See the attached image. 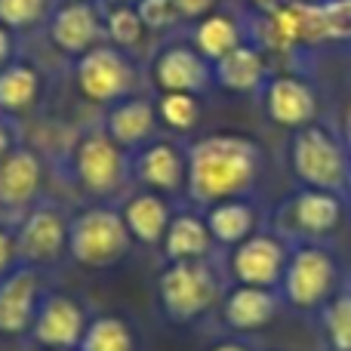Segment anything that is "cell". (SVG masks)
I'll use <instances>...</instances> for the list:
<instances>
[{
    "mask_svg": "<svg viewBox=\"0 0 351 351\" xmlns=\"http://www.w3.org/2000/svg\"><path fill=\"white\" fill-rule=\"evenodd\" d=\"M185 200L197 210L231 197H256L265 179V148L247 133H204L188 139Z\"/></svg>",
    "mask_w": 351,
    "mask_h": 351,
    "instance_id": "6da1fadb",
    "label": "cell"
},
{
    "mask_svg": "<svg viewBox=\"0 0 351 351\" xmlns=\"http://www.w3.org/2000/svg\"><path fill=\"white\" fill-rule=\"evenodd\" d=\"M59 167L68 185L86 200V204H121L133 185V164L130 152H123L102 123L80 127L62 148Z\"/></svg>",
    "mask_w": 351,
    "mask_h": 351,
    "instance_id": "7a4b0ae2",
    "label": "cell"
},
{
    "mask_svg": "<svg viewBox=\"0 0 351 351\" xmlns=\"http://www.w3.org/2000/svg\"><path fill=\"white\" fill-rule=\"evenodd\" d=\"M228 278L222 256L200 262H167L158 274V305L170 324H194L219 308Z\"/></svg>",
    "mask_w": 351,
    "mask_h": 351,
    "instance_id": "3957f363",
    "label": "cell"
},
{
    "mask_svg": "<svg viewBox=\"0 0 351 351\" xmlns=\"http://www.w3.org/2000/svg\"><path fill=\"white\" fill-rule=\"evenodd\" d=\"M133 237L127 231V222L121 216V204H84L77 213H71L68 228V259L90 271L121 265L133 250Z\"/></svg>",
    "mask_w": 351,
    "mask_h": 351,
    "instance_id": "277c9868",
    "label": "cell"
},
{
    "mask_svg": "<svg viewBox=\"0 0 351 351\" xmlns=\"http://www.w3.org/2000/svg\"><path fill=\"white\" fill-rule=\"evenodd\" d=\"M342 287V268L330 243H293L278 296L296 315H317Z\"/></svg>",
    "mask_w": 351,
    "mask_h": 351,
    "instance_id": "5b68a950",
    "label": "cell"
},
{
    "mask_svg": "<svg viewBox=\"0 0 351 351\" xmlns=\"http://www.w3.org/2000/svg\"><path fill=\"white\" fill-rule=\"evenodd\" d=\"M290 170L296 176L299 188H321V191L346 194V182L351 170V154L339 133L327 123L315 121L308 127H299L287 142Z\"/></svg>",
    "mask_w": 351,
    "mask_h": 351,
    "instance_id": "8992f818",
    "label": "cell"
},
{
    "mask_svg": "<svg viewBox=\"0 0 351 351\" xmlns=\"http://www.w3.org/2000/svg\"><path fill=\"white\" fill-rule=\"evenodd\" d=\"M250 22V40L268 56V59H293V56L327 43V22L324 6L284 0L271 12H253Z\"/></svg>",
    "mask_w": 351,
    "mask_h": 351,
    "instance_id": "52a82bcc",
    "label": "cell"
},
{
    "mask_svg": "<svg viewBox=\"0 0 351 351\" xmlns=\"http://www.w3.org/2000/svg\"><path fill=\"white\" fill-rule=\"evenodd\" d=\"M142 77L145 71H142L139 59L111 43H99V47L86 49L84 56L71 59L74 90L84 102L99 105V108H108L121 99L142 93V84H145Z\"/></svg>",
    "mask_w": 351,
    "mask_h": 351,
    "instance_id": "ba28073f",
    "label": "cell"
},
{
    "mask_svg": "<svg viewBox=\"0 0 351 351\" xmlns=\"http://www.w3.org/2000/svg\"><path fill=\"white\" fill-rule=\"evenodd\" d=\"M348 219L346 194L321 188H296L280 210L278 231L290 243H330Z\"/></svg>",
    "mask_w": 351,
    "mask_h": 351,
    "instance_id": "9c48e42d",
    "label": "cell"
},
{
    "mask_svg": "<svg viewBox=\"0 0 351 351\" xmlns=\"http://www.w3.org/2000/svg\"><path fill=\"white\" fill-rule=\"evenodd\" d=\"M68 228L71 213L53 197H43L16 222L19 262L31 268H59L68 259Z\"/></svg>",
    "mask_w": 351,
    "mask_h": 351,
    "instance_id": "30bf717a",
    "label": "cell"
},
{
    "mask_svg": "<svg viewBox=\"0 0 351 351\" xmlns=\"http://www.w3.org/2000/svg\"><path fill=\"white\" fill-rule=\"evenodd\" d=\"M148 84L158 93H194V96H210L216 90L213 65L194 49V43L185 37L170 34L164 43L148 53L145 65Z\"/></svg>",
    "mask_w": 351,
    "mask_h": 351,
    "instance_id": "8fae6325",
    "label": "cell"
},
{
    "mask_svg": "<svg viewBox=\"0 0 351 351\" xmlns=\"http://www.w3.org/2000/svg\"><path fill=\"white\" fill-rule=\"evenodd\" d=\"M290 250H293V243L278 228H271V231L259 228L243 243L225 250V259H222L225 278H228V284L278 290L280 278H284L287 259H290Z\"/></svg>",
    "mask_w": 351,
    "mask_h": 351,
    "instance_id": "7c38bea8",
    "label": "cell"
},
{
    "mask_svg": "<svg viewBox=\"0 0 351 351\" xmlns=\"http://www.w3.org/2000/svg\"><path fill=\"white\" fill-rule=\"evenodd\" d=\"M47 158L34 145L19 142L0 160V222L16 225L37 200L47 197Z\"/></svg>",
    "mask_w": 351,
    "mask_h": 351,
    "instance_id": "4fadbf2b",
    "label": "cell"
},
{
    "mask_svg": "<svg viewBox=\"0 0 351 351\" xmlns=\"http://www.w3.org/2000/svg\"><path fill=\"white\" fill-rule=\"evenodd\" d=\"M256 96H259L262 114L274 127H284L290 133L315 123L317 114H321V96H317L315 80L299 71H271Z\"/></svg>",
    "mask_w": 351,
    "mask_h": 351,
    "instance_id": "5bb4252c",
    "label": "cell"
},
{
    "mask_svg": "<svg viewBox=\"0 0 351 351\" xmlns=\"http://www.w3.org/2000/svg\"><path fill=\"white\" fill-rule=\"evenodd\" d=\"M49 293L47 271L16 265L0 278V339H28L37 308Z\"/></svg>",
    "mask_w": 351,
    "mask_h": 351,
    "instance_id": "9a60e30c",
    "label": "cell"
},
{
    "mask_svg": "<svg viewBox=\"0 0 351 351\" xmlns=\"http://www.w3.org/2000/svg\"><path fill=\"white\" fill-rule=\"evenodd\" d=\"M133 182L139 188L158 191L164 197H185L188 185V148L182 139H152L139 152L130 154Z\"/></svg>",
    "mask_w": 351,
    "mask_h": 351,
    "instance_id": "2e32d148",
    "label": "cell"
},
{
    "mask_svg": "<svg viewBox=\"0 0 351 351\" xmlns=\"http://www.w3.org/2000/svg\"><path fill=\"white\" fill-rule=\"evenodd\" d=\"M90 317L93 315L74 293L49 287V293L37 308L28 342L34 348H77L86 327H90Z\"/></svg>",
    "mask_w": 351,
    "mask_h": 351,
    "instance_id": "e0dca14e",
    "label": "cell"
},
{
    "mask_svg": "<svg viewBox=\"0 0 351 351\" xmlns=\"http://www.w3.org/2000/svg\"><path fill=\"white\" fill-rule=\"evenodd\" d=\"M47 40L62 56L77 59L86 49L105 43V25H102V3H77V0H56L47 25Z\"/></svg>",
    "mask_w": 351,
    "mask_h": 351,
    "instance_id": "ac0fdd59",
    "label": "cell"
},
{
    "mask_svg": "<svg viewBox=\"0 0 351 351\" xmlns=\"http://www.w3.org/2000/svg\"><path fill=\"white\" fill-rule=\"evenodd\" d=\"M284 302H280L278 290H265V287H247V284H228L219 299V321L225 330L237 336H253L262 333L274 317L280 315Z\"/></svg>",
    "mask_w": 351,
    "mask_h": 351,
    "instance_id": "d6986e66",
    "label": "cell"
},
{
    "mask_svg": "<svg viewBox=\"0 0 351 351\" xmlns=\"http://www.w3.org/2000/svg\"><path fill=\"white\" fill-rule=\"evenodd\" d=\"M99 123L130 154L139 152L152 139H158L160 133L158 105H154V96H145V93H136V96H127L121 102L102 108V121Z\"/></svg>",
    "mask_w": 351,
    "mask_h": 351,
    "instance_id": "ffe728a7",
    "label": "cell"
},
{
    "mask_svg": "<svg viewBox=\"0 0 351 351\" xmlns=\"http://www.w3.org/2000/svg\"><path fill=\"white\" fill-rule=\"evenodd\" d=\"M158 250L164 256V262H200V259H216L219 256V247L213 241L210 228H206V219L197 206L173 213Z\"/></svg>",
    "mask_w": 351,
    "mask_h": 351,
    "instance_id": "44dd1931",
    "label": "cell"
},
{
    "mask_svg": "<svg viewBox=\"0 0 351 351\" xmlns=\"http://www.w3.org/2000/svg\"><path fill=\"white\" fill-rule=\"evenodd\" d=\"M268 74H271V59L253 40L241 43L228 56L213 62L216 90L231 93V96H256L262 90V84L268 80Z\"/></svg>",
    "mask_w": 351,
    "mask_h": 351,
    "instance_id": "7402d4cb",
    "label": "cell"
},
{
    "mask_svg": "<svg viewBox=\"0 0 351 351\" xmlns=\"http://www.w3.org/2000/svg\"><path fill=\"white\" fill-rule=\"evenodd\" d=\"M47 96V74L31 59H12L6 68H0V114L3 117H28L40 108Z\"/></svg>",
    "mask_w": 351,
    "mask_h": 351,
    "instance_id": "603a6c76",
    "label": "cell"
},
{
    "mask_svg": "<svg viewBox=\"0 0 351 351\" xmlns=\"http://www.w3.org/2000/svg\"><path fill=\"white\" fill-rule=\"evenodd\" d=\"M173 213L176 206L170 204V197L148 191V188L130 191L121 200V216L127 222L130 237H133V243H142V247H160Z\"/></svg>",
    "mask_w": 351,
    "mask_h": 351,
    "instance_id": "cb8c5ba5",
    "label": "cell"
},
{
    "mask_svg": "<svg viewBox=\"0 0 351 351\" xmlns=\"http://www.w3.org/2000/svg\"><path fill=\"white\" fill-rule=\"evenodd\" d=\"M204 219L219 250H231L262 228V213L256 197H231L204 206Z\"/></svg>",
    "mask_w": 351,
    "mask_h": 351,
    "instance_id": "d4e9b609",
    "label": "cell"
},
{
    "mask_svg": "<svg viewBox=\"0 0 351 351\" xmlns=\"http://www.w3.org/2000/svg\"><path fill=\"white\" fill-rule=\"evenodd\" d=\"M188 40H191L194 49L213 65V62H219L222 56H228L231 49H237L241 43L250 40V22L243 16H237V12L219 6L216 12H210V16H204L200 22L191 25Z\"/></svg>",
    "mask_w": 351,
    "mask_h": 351,
    "instance_id": "484cf974",
    "label": "cell"
},
{
    "mask_svg": "<svg viewBox=\"0 0 351 351\" xmlns=\"http://www.w3.org/2000/svg\"><path fill=\"white\" fill-rule=\"evenodd\" d=\"M102 25H105V43L136 56V59L152 53V47H148L152 34L142 25L133 3H102Z\"/></svg>",
    "mask_w": 351,
    "mask_h": 351,
    "instance_id": "4316f807",
    "label": "cell"
},
{
    "mask_svg": "<svg viewBox=\"0 0 351 351\" xmlns=\"http://www.w3.org/2000/svg\"><path fill=\"white\" fill-rule=\"evenodd\" d=\"M77 351H139V333L123 315H93Z\"/></svg>",
    "mask_w": 351,
    "mask_h": 351,
    "instance_id": "83f0119b",
    "label": "cell"
},
{
    "mask_svg": "<svg viewBox=\"0 0 351 351\" xmlns=\"http://www.w3.org/2000/svg\"><path fill=\"white\" fill-rule=\"evenodd\" d=\"M160 130H170L176 139H185L204 121V96L194 93H154Z\"/></svg>",
    "mask_w": 351,
    "mask_h": 351,
    "instance_id": "f1b7e54d",
    "label": "cell"
},
{
    "mask_svg": "<svg viewBox=\"0 0 351 351\" xmlns=\"http://www.w3.org/2000/svg\"><path fill=\"white\" fill-rule=\"evenodd\" d=\"M317 321L330 351H351V284L342 280V287L317 311Z\"/></svg>",
    "mask_w": 351,
    "mask_h": 351,
    "instance_id": "f546056e",
    "label": "cell"
},
{
    "mask_svg": "<svg viewBox=\"0 0 351 351\" xmlns=\"http://www.w3.org/2000/svg\"><path fill=\"white\" fill-rule=\"evenodd\" d=\"M56 0H0V25L10 28L12 34L37 31L47 25Z\"/></svg>",
    "mask_w": 351,
    "mask_h": 351,
    "instance_id": "4dcf8cb0",
    "label": "cell"
},
{
    "mask_svg": "<svg viewBox=\"0 0 351 351\" xmlns=\"http://www.w3.org/2000/svg\"><path fill=\"white\" fill-rule=\"evenodd\" d=\"M136 12H139L142 25L148 28V34H160V37H170L176 34L179 28H185L176 12V3L173 0H136Z\"/></svg>",
    "mask_w": 351,
    "mask_h": 351,
    "instance_id": "1f68e13d",
    "label": "cell"
},
{
    "mask_svg": "<svg viewBox=\"0 0 351 351\" xmlns=\"http://www.w3.org/2000/svg\"><path fill=\"white\" fill-rule=\"evenodd\" d=\"M19 262V243H16V225L0 222V278L6 271H12Z\"/></svg>",
    "mask_w": 351,
    "mask_h": 351,
    "instance_id": "d6a6232c",
    "label": "cell"
},
{
    "mask_svg": "<svg viewBox=\"0 0 351 351\" xmlns=\"http://www.w3.org/2000/svg\"><path fill=\"white\" fill-rule=\"evenodd\" d=\"M173 3H176V12H179L182 25H185V28H191V25L200 22L204 16L216 12L219 6H222V0H173Z\"/></svg>",
    "mask_w": 351,
    "mask_h": 351,
    "instance_id": "836d02e7",
    "label": "cell"
},
{
    "mask_svg": "<svg viewBox=\"0 0 351 351\" xmlns=\"http://www.w3.org/2000/svg\"><path fill=\"white\" fill-rule=\"evenodd\" d=\"M22 142V130H19V121L0 114V160L12 152V148Z\"/></svg>",
    "mask_w": 351,
    "mask_h": 351,
    "instance_id": "e575fe53",
    "label": "cell"
},
{
    "mask_svg": "<svg viewBox=\"0 0 351 351\" xmlns=\"http://www.w3.org/2000/svg\"><path fill=\"white\" fill-rule=\"evenodd\" d=\"M16 34H12L10 28H3L0 25V68H6L12 59H16Z\"/></svg>",
    "mask_w": 351,
    "mask_h": 351,
    "instance_id": "d590c367",
    "label": "cell"
},
{
    "mask_svg": "<svg viewBox=\"0 0 351 351\" xmlns=\"http://www.w3.org/2000/svg\"><path fill=\"white\" fill-rule=\"evenodd\" d=\"M206 351H253V348H250L243 339H219V342H213Z\"/></svg>",
    "mask_w": 351,
    "mask_h": 351,
    "instance_id": "8d00e7d4",
    "label": "cell"
},
{
    "mask_svg": "<svg viewBox=\"0 0 351 351\" xmlns=\"http://www.w3.org/2000/svg\"><path fill=\"white\" fill-rule=\"evenodd\" d=\"M247 3L253 12H271V10H278L284 0H247Z\"/></svg>",
    "mask_w": 351,
    "mask_h": 351,
    "instance_id": "74e56055",
    "label": "cell"
},
{
    "mask_svg": "<svg viewBox=\"0 0 351 351\" xmlns=\"http://www.w3.org/2000/svg\"><path fill=\"white\" fill-rule=\"evenodd\" d=\"M342 142H346V148H348V154H351V102H348V108H346V121H342Z\"/></svg>",
    "mask_w": 351,
    "mask_h": 351,
    "instance_id": "f35d334b",
    "label": "cell"
},
{
    "mask_svg": "<svg viewBox=\"0 0 351 351\" xmlns=\"http://www.w3.org/2000/svg\"><path fill=\"white\" fill-rule=\"evenodd\" d=\"M346 200H348V210H351V170H348V182H346Z\"/></svg>",
    "mask_w": 351,
    "mask_h": 351,
    "instance_id": "ab89813d",
    "label": "cell"
},
{
    "mask_svg": "<svg viewBox=\"0 0 351 351\" xmlns=\"http://www.w3.org/2000/svg\"><path fill=\"white\" fill-rule=\"evenodd\" d=\"M299 3H311V6H324L327 0H299Z\"/></svg>",
    "mask_w": 351,
    "mask_h": 351,
    "instance_id": "60d3db41",
    "label": "cell"
},
{
    "mask_svg": "<svg viewBox=\"0 0 351 351\" xmlns=\"http://www.w3.org/2000/svg\"><path fill=\"white\" fill-rule=\"evenodd\" d=\"M34 351H77V348H34Z\"/></svg>",
    "mask_w": 351,
    "mask_h": 351,
    "instance_id": "b9f144b4",
    "label": "cell"
},
{
    "mask_svg": "<svg viewBox=\"0 0 351 351\" xmlns=\"http://www.w3.org/2000/svg\"><path fill=\"white\" fill-rule=\"evenodd\" d=\"M102 3H136V0H102Z\"/></svg>",
    "mask_w": 351,
    "mask_h": 351,
    "instance_id": "7bdbcfd3",
    "label": "cell"
},
{
    "mask_svg": "<svg viewBox=\"0 0 351 351\" xmlns=\"http://www.w3.org/2000/svg\"><path fill=\"white\" fill-rule=\"evenodd\" d=\"M77 3H102V0H77Z\"/></svg>",
    "mask_w": 351,
    "mask_h": 351,
    "instance_id": "ee69618b",
    "label": "cell"
}]
</instances>
